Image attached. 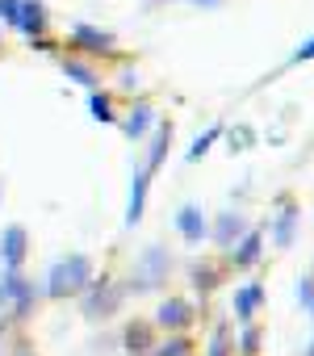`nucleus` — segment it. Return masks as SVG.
<instances>
[{
	"label": "nucleus",
	"instance_id": "1",
	"mask_svg": "<svg viewBox=\"0 0 314 356\" xmlns=\"http://www.w3.org/2000/svg\"><path fill=\"white\" fill-rule=\"evenodd\" d=\"M84 285H92V264H88L84 256H67L63 264L51 268L47 293H51V298H63V293H80Z\"/></svg>",
	"mask_w": 314,
	"mask_h": 356
},
{
	"label": "nucleus",
	"instance_id": "2",
	"mask_svg": "<svg viewBox=\"0 0 314 356\" xmlns=\"http://www.w3.org/2000/svg\"><path fill=\"white\" fill-rule=\"evenodd\" d=\"M0 252H5V264L17 273V264H22V256H26V231H22V227H9L5 239H0Z\"/></svg>",
	"mask_w": 314,
	"mask_h": 356
},
{
	"label": "nucleus",
	"instance_id": "3",
	"mask_svg": "<svg viewBox=\"0 0 314 356\" xmlns=\"http://www.w3.org/2000/svg\"><path fill=\"white\" fill-rule=\"evenodd\" d=\"M176 227H181V235H185L189 243H201V239H206V218H201V210H193V206H185V210L176 214Z\"/></svg>",
	"mask_w": 314,
	"mask_h": 356
},
{
	"label": "nucleus",
	"instance_id": "4",
	"mask_svg": "<svg viewBox=\"0 0 314 356\" xmlns=\"http://www.w3.org/2000/svg\"><path fill=\"white\" fill-rule=\"evenodd\" d=\"M17 26H22L26 34H42V30H47V13H42V5H38V0H22Z\"/></svg>",
	"mask_w": 314,
	"mask_h": 356
},
{
	"label": "nucleus",
	"instance_id": "5",
	"mask_svg": "<svg viewBox=\"0 0 314 356\" xmlns=\"http://www.w3.org/2000/svg\"><path fill=\"white\" fill-rule=\"evenodd\" d=\"M147 181H151V176L138 168L134 172V189H130V210H126V222H138L142 218V202H147Z\"/></svg>",
	"mask_w": 314,
	"mask_h": 356
},
{
	"label": "nucleus",
	"instance_id": "6",
	"mask_svg": "<svg viewBox=\"0 0 314 356\" xmlns=\"http://www.w3.org/2000/svg\"><path fill=\"white\" fill-rule=\"evenodd\" d=\"M155 318H160V327H172V331H176V327H185V323H189V306H185V302H176V298H168Z\"/></svg>",
	"mask_w": 314,
	"mask_h": 356
},
{
	"label": "nucleus",
	"instance_id": "7",
	"mask_svg": "<svg viewBox=\"0 0 314 356\" xmlns=\"http://www.w3.org/2000/svg\"><path fill=\"white\" fill-rule=\"evenodd\" d=\"M76 42L88 47V51H109V47H113V38L101 34V30H92V26H76Z\"/></svg>",
	"mask_w": 314,
	"mask_h": 356
},
{
	"label": "nucleus",
	"instance_id": "8",
	"mask_svg": "<svg viewBox=\"0 0 314 356\" xmlns=\"http://www.w3.org/2000/svg\"><path fill=\"white\" fill-rule=\"evenodd\" d=\"M235 235H243V222H239L235 214H222V218H218V227H214V239H218L222 248H231V243H235Z\"/></svg>",
	"mask_w": 314,
	"mask_h": 356
},
{
	"label": "nucleus",
	"instance_id": "9",
	"mask_svg": "<svg viewBox=\"0 0 314 356\" xmlns=\"http://www.w3.org/2000/svg\"><path fill=\"white\" fill-rule=\"evenodd\" d=\"M260 298H264L260 285H243V289L235 293V310H239V318H251V310L260 306Z\"/></svg>",
	"mask_w": 314,
	"mask_h": 356
},
{
	"label": "nucleus",
	"instance_id": "10",
	"mask_svg": "<svg viewBox=\"0 0 314 356\" xmlns=\"http://www.w3.org/2000/svg\"><path fill=\"white\" fill-rule=\"evenodd\" d=\"M126 348L130 352H151V327L147 323H134V327H126Z\"/></svg>",
	"mask_w": 314,
	"mask_h": 356
},
{
	"label": "nucleus",
	"instance_id": "11",
	"mask_svg": "<svg viewBox=\"0 0 314 356\" xmlns=\"http://www.w3.org/2000/svg\"><path fill=\"white\" fill-rule=\"evenodd\" d=\"M256 256H260V235L251 231V235H243V243L235 248V264L247 268V264H256Z\"/></svg>",
	"mask_w": 314,
	"mask_h": 356
},
{
	"label": "nucleus",
	"instance_id": "12",
	"mask_svg": "<svg viewBox=\"0 0 314 356\" xmlns=\"http://www.w3.org/2000/svg\"><path fill=\"white\" fill-rule=\"evenodd\" d=\"M168 138H172V130H155V143H151V155H147V176L160 168V159H164V151H168Z\"/></svg>",
	"mask_w": 314,
	"mask_h": 356
},
{
	"label": "nucleus",
	"instance_id": "13",
	"mask_svg": "<svg viewBox=\"0 0 314 356\" xmlns=\"http://www.w3.org/2000/svg\"><path fill=\"white\" fill-rule=\"evenodd\" d=\"M147 126H151V109H147V105H138V109L126 118V134H130V138H142V134H147Z\"/></svg>",
	"mask_w": 314,
	"mask_h": 356
},
{
	"label": "nucleus",
	"instance_id": "14",
	"mask_svg": "<svg viewBox=\"0 0 314 356\" xmlns=\"http://www.w3.org/2000/svg\"><path fill=\"white\" fill-rule=\"evenodd\" d=\"M63 67H67V76H72V80H80L84 88H97V76H92L84 63H63Z\"/></svg>",
	"mask_w": 314,
	"mask_h": 356
},
{
	"label": "nucleus",
	"instance_id": "15",
	"mask_svg": "<svg viewBox=\"0 0 314 356\" xmlns=\"http://www.w3.org/2000/svg\"><path fill=\"white\" fill-rule=\"evenodd\" d=\"M210 356H231V331L218 327L214 331V343H210Z\"/></svg>",
	"mask_w": 314,
	"mask_h": 356
},
{
	"label": "nucleus",
	"instance_id": "16",
	"mask_svg": "<svg viewBox=\"0 0 314 356\" xmlns=\"http://www.w3.org/2000/svg\"><path fill=\"white\" fill-rule=\"evenodd\" d=\"M214 138H218V126H214V130H210V134H201V138H197V143H193V147H189V159H201V155H206V151H210V143H214Z\"/></svg>",
	"mask_w": 314,
	"mask_h": 356
},
{
	"label": "nucleus",
	"instance_id": "17",
	"mask_svg": "<svg viewBox=\"0 0 314 356\" xmlns=\"http://www.w3.org/2000/svg\"><path fill=\"white\" fill-rule=\"evenodd\" d=\"M92 113H97V122H113V109H109V101H105V97H97V92H92Z\"/></svg>",
	"mask_w": 314,
	"mask_h": 356
},
{
	"label": "nucleus",
	"instance_id": "18",
	"mask_svg": "<svg viewBox=\"0 0 314 356\" xmlns=\"http://www.w3.org/2000/svg\"><path fill=\"white\" fill-rule=\"evenodd\" d=\"M17 13H22V0H0V17L17 26Z\"/></svg>",
	"mask_w": 314,
	"mask_h": 356
},
{
	"label": "nucleus",
	"instance_id": "19",
	"mask_svg": "<svg viewBox=\"0 0 314 356\" xmlns=\"http://www.w3.org/2000/svg\"><path fill=\"white\" fill-rule=\"evenodd\" d=\"M185 352H189V343H185V339H172V343H164V348H160V356H185Z\"/></svg>",
	"mask_w": 314,
	"mask_h": 356
},
{
	"label": "nucleus",
	"instance_id": "20",
	"mask_svg": "<svg viewBox=\"0 0 314 356\" xmlns=\"http://www.w3.org/2000/svg\"><path fill=\"white\" fill-rule=\"evenodd\" d=\"M301 59H314V38H310V42H301V47L293 51V63H301Z\"/></svg>",
	"mask_w": 314,
	"mask_h": 356
},
{
	"label": "nucleus",
	"instance_id": "21",
	"mask_svg": "<svg viewBox=\"0 0 314 356\" xmlns=\"http://www.w3.org/2000/svg\"><path fill=\"white\" fill-rule=\"evenodd\" d=\"M297 298H301V306H314V289H310V281L297 285Z\"/></svg>",
	"mask_w": 314,
	"mask_h": 356
},
{
	"label": "nucleus",
	"instance_id": "22",
	"mask_svg": "<svg viewBox=\"0 0 314 356\" xmlns=\"http://www.w3.org/2000/svg\"><path fill=\"white\" fill-rule=\"evenodd\" d=\"M256 343H260V331H243V352H256Z\"/></svg>",
	"mask_w": 314,
	"mask_h": 356
}]
</instances>
